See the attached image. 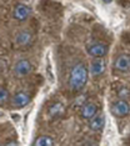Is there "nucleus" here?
Returning a JSON list of instances; mask_svg holds the SVG:
<instances>
[{
    "label": "nucleus",
    "mask_w": 130,
    "mask_h": 146,
    "mask_svg": "<svg viewBox=\"0 0 130 146\" xmlns=\"http://www.w3.org/2000/svg\"><path fill=\"white\" fill-rule=\"evenodd\" d=\"M88 69L84 64H76L73 66L69 75V86L70 90L74 92H79L84 89L88 82Z\"/></svg>",
    "instance_id": "1"
},
{
    "label": "nucleus",
    "mask_w": 130,
    "mask_h": 146,
    "mask_svg": "<svg viewBox=\"0 0 130 146\" xmlns=\"http://www.w3.org/2000/svg\"><path fill=\"white\" fill-rule=\"evenodd\" d=\"M110 111L116 117H125V116L130 115V105L124 99H118V100L111 102Z\"/></svg>",
    "instance_id": "2"
},
{
    "label": "nucleus",
    "mask_w": 130,
    "mask_h": 146,
    "mask_svg": "<svg viewBox=\"0 0 130 146\" xmlns=\"http://www.w3.org/2000/svg\"><path fill=\"white\" fill-rule=\"evenodd\" d=\"M31 64H30L29 60H25V59H21L19 60L13 68V71H14V75L16 78H24V76L29 75L31 72Z\"/></svg>",
    "instance_id": "3"
},
{
    "label": "nucleus",
    "mask_w": 130,
    "mask_h": 146,
    "mask_svg": "<svg viewBox=\"0 0 130 146\" xmlns=\"http://www.w3.org/2000/svg\"><path fill=\"white\" fill-rule=\"evenodd\" d=\"M113 68H114L116 71L121 72V74H126V72H129L130 71V56L125 55V54L119 55L118 58L114 60Z\"/></svg>",
    "instance_id": "4"
},
{
    "label": "nucleus",
    "mask_w": 130,
    "mask_h": 146,
    "mask_svg": "<svg viewBox=\"0 0 130 146\" xmlns=\"http://www.w3.org/2000/svg\"><path fill=\"white\" fill-rule=\"evenodd\" d=\"M109 51V48L108 45L103 44V42H94V44L89 45L88 46V54L93 58H104L106 56Z\"/></svg>",
    "instance_id": "5"
},
{
    "label": "nucleus",
    "mask_w": 130,
    "mask_h": 146,
    "mask_svg": "<svg viewBox=\"0 0 130 146\" xmlns=\"http://www.w3.org/2000/svg\"><path fill=\"white\" fill-rule=\"evenodd\" d=\"M30 100H31V98H30V95L28 94V92L19 91V92H16V94L13 96L11 104L16 109H23L24 106H26L29 104Z\"/></svg>",
    "instance_id": "6"
},
{
    "label": "nucleus",
    "mask_w": 130,
    "mask_h": 146,
    "mask_svg": "<svg viewBox=\"0 0 130 146\" xmlns=\"http://www.w3.org/2000/svg\"><path fill=\"white\" fill-rule=\"evenodd\" d=\"M31 14V9L26 4H18L14 8V19L18 21H25Z\"/></svg>",
    "instance_id": "7"
},
{
    "label": "nucleus",
    "mask_w": 130,
    "mask_h": 146,
    "mask_svg": "<svg viewBox=\"0 0 130 146\" xmlns=\"http://www.w3.org/2000/svg\"><path fill=\"white\" fill-rule=\"evenodd\" d=\"M105 68H106V62L103 60V58H98V59L95 58L90 64V74L94 78L100 76L105 71Z\"/></svg>",
    "instance_id": "8"
},
{
    "label": "nucleus",
    "mask_w": 130,
    "mask_h": 146,
    "mask_svg": "<svg viewBox=\"0 0 130 146\" xmlns=\"http://www.w3.org/2000/svg\"><path fill=\"white\" fill-rule=\"evenodd\" d=\"M96 112H98V108H96L95 104L93 102H88V104H84L81 108V111H80V116L85 120H90L94 116H96Z\"/></svg>",
    "instance_id": "9"
},
{
    "label": "nucleus",
    "mask_w": 130,
    "mask_h": 146,
    "mask_svg": "<svg viewBox=\"0 0 130 146\" xmlns=\"http://www.w3.org/2000/svg\"><path fill=\"white\" fill-rule=\"evenodd\" d=\"M105 126V117L103 115H99V116H94L93 119H90V124H89V127L90 130L93 131H101Z\"/></svg>",
    "instance_id": "10"
},
{
    "label": "nucleus",
    "mask_w": 130,
    "mask_h": 146,
    "mask_svg": "<svg viewBox=\"0 0 130 146\" xmlns=\"http://www.w3.org/2000/svg\"><path fill=\"white\" fill-rule=\"evenodd\" d=\"M16 42L20 46H26L31 42V35L28 31H21L16 35Z\"/></svg>",
    "instance_id": "11"
},
{
    "label": "nucleus",
    "mask_w": 130,
    "mask_h": 146,
    "mask_svg": "<svg viewBox=\"0 0 130 146\" xmlns=\"http://www.w3.org/2000/svg\"><path fill=\"white\" fill-rule=\"evenodd\" d=\"M34 145L36 146H53L55 145V142L51 140V137L49 136H40V137L34 142Z\"/></svg>",
    "instance_id": "12"
},
{
    "label": "nucleus",
    "mask_w": 130,
    "mask_h": 146,
    "mask_svg": "<svg viewBox=\"0 0 130 146\" xmlns=\"http://www.w3.org/2000/svg\"><path fill=\"white\" fill-rule=\"evenodd\" d=\"M8 99H9L8 90L5 88H1V90H0V102H1V105H4L8 101Z\"/></svg>",
    "instance_id": "13"
},
{
    "label": "nucleus",
    "mask_w": 130,
    "mask_h": 146,
    "mask_svg": "<svg viewBox=\"0 0 130 146\" xmlns=\"http://www.w3.org/2000/svg\"><path fill=\"white\" fill-rule=\"evenodd\" d=\"M129 95H130V92H129V90L126 88H123L121 90L119 91V96H120V98H128Z\"/></svg>",
    "instance_id": "14"
},
{
    "label": "nucleus",
    "mask_w": 130,
    "mask_h": 146,
    "mask_svg": "<svg viewBox=\"0 0 130 146\" xmlns=\"http://www.w3.org/2000/svg\"><path fill=\"white\" fill-rule=\"evenodd\" d=\"M103 1H104V3H110L111 0H103Z\"/></svg>",
    "instance_id": "15"
}]
</instances>
